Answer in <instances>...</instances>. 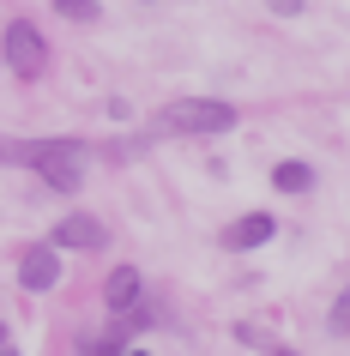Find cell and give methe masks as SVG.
Returning a JSON list of instances; mask_svg holds the SVG:
<instances>
[{
	"label": "cell",
	"mask_w": 350,
	"mask_h": 356,
	"mask_svg": "<svg viewBox=\"0 0 350 356\" xmlns=\"http://www.w3.org/2000/svg\"><path fill=\"white\" fill-rule=\"evenodd\" d=\"M85 139H0V163H31L55 193H79L85 188Z\"/></svg>",
	"instance_id": "cell-1"
},
{
	"label": "cell",
	"mask_w": 350,
	"mask_h": 356,
	"mask_svg": "<svg viewBox=\"0 0 350 356\" xmlns=\"http://www.w3.org/2000/svg\"><path fill=\"white\" fill-rule=\"evenodd\" d=\"M236 127V103L223 97H182L169 109L151 115V139H175V133H230Z\"/></svg>",
	"instance_id": "cell-2"
},
{
	"label": "cell",
	"mask_w": 350,
	"mask_h": 356,
	"mask_svg": "<svg viewBox=\"0 0 350 356\" xmlns=\"http://www.w3.org/2000/svg\"><path fill=\"white\" fill-rule=\"evenodd\" d=\"M0 60H6L19 79H37L42 67H49V42H42V31L31 19H13L6 37H0Z\"/></svg>",
	"instance_id": "cell-3"
},
{
	"label": "cell",
	"mask_w": 350,
	"mask_h": 356,
	"mask_svg": "<svg viewBox=\"0 0 350 356\" xmlns=\"http://www.w3.org/2000/svg\"><path fill=\"white\" fill-rule=\"evenodd\" d=\"M103 242H109V229L97 224L91 211H73V218H61L55 236H49V248H79V254H103Z\"/></svg>",
	"instance_id": "cell-4"
},
{
	"label": "cell",
	"mask_w": 350,
	"mask_h": 356,
	"mask_svg": "<svg viewBox=\"0 0 350 356\" xmlns=\"http://www.w3.org/2000/svg\"><path fill=\"white\" fill-rule=\"evenodd\" d=\"M19 284L24 290H55L61 284V248H49V242L31 248V254L19 260Z\"/></svg>",
	"instance_id": "cell-5"
},
{
	"label": "cell",
	"mask_w": 350,
	"mask_h": 356,
	"mask_svg": "<svg viewBox=\"0 0 350 356\" xmlns=\"http://www.w3.org/2000/svg\"><path fill=\"white\" fill-rule=\"evenodd\" d=\"M139 290H145V278H139L133 266H115V272H109V284H103V308L127 320L133 308H139Z\"/></svg>",
	"instance_id": "cell-6"
},
{
	"label": "cell",
	"mask_w": 350,
	"mask_h": 356,
	"mask_svg": "<svg viewBox=\"0 0 350 356\" xmlns=\"http://www.w3.org/2000/svg\"><path fill=\"white\" fill-rule=\"evenodd\" d=\"M272 218H266V211H248V218H236V224H230V229H223V236H218V242L223 248H230V254H248V248H260V242H272Z\"/></svg>",
	"instance_id": "cell-7"
},
{
	"label": "cell",
	"mask_w": 350,
	"mask_h": 356,
	"mask_svg": "<svg viewBox=\"0 0 350 356\" xmlns=\"http://www.w3.org/2000/svg\"><path fill=\"white\" fill-rule=\"evenodd\" d=\"M272 188H278V193H308V188H314V169L290 157V163H278V169H272Z\"/></svg>",
	"instance_id": "cell-8"
},
{
	"label": "cell",
	"mask_w": 350,
	"mask_h": 356,
	"mask_svg": "<svg viewBox=\"0 0 350 356\" xmlns=\"http://www.w3.org/2000/svg\"><path fill=\"white\" fill-rule=\"evenodd\" d=\"M55 13H61V19H73V24L103 19V6H97V0H55Z\"/></svg>",
	"instance_id": "cell-9"
},
{
	"label": "cell",
	"mask_w": 350,
	"mask_h": 356,
	"mask_svg": "<svg viewBox=\"0 0 350 356\" xmlns=\"http://www.w3.org/2000/svg\"><path fill=\"white\" fill-rule=\"evenodd\" d=\"M332 326H350V290L338 296V308H332Z\"/></svg>",
	"instance_id": "cell-10"
},
{
	"label": "cell",
	"mask_w": 350,
	"mask_h": 356,
	"mask_svg": "<svg viewBox=\"0 0 350 356\" xmlns=\"http://www.w3.org/2000/svg\"><path fill=\"white\" fill-rule=\"evenodd\" d=\"M266 6H272V13H290V19L302 13V0H266Z\"/></svg>",
	"instance_id": "cell-11"
},
{
	"label": "cell",
	"mask_w": 350,
	"mask_h": 356,
	"mask_svg": "<svg viewBox=\"0 0 350 356\" xmlns=\"http://www.w3.org/2000/svg\"><path fill=\"white\" fill-rule=\"evenodd\" d=\"M0 350H13V338H6V320H0Z\"/></svg>",
	"instance_id": "cell-12"
},
{
	"label": "cell",
	"mask_w": 350,
	"mask_h": 356,
	"mask_svg": "<svg viewBox=\"0 0 350 356\" xmlns=\"http://www.w3.org/2000/svg\"><path fill=\"white\" fill-rule=\"evenodd\" d=\"M272 356H296V350H272Z\"/></svg>",
	"instance_id": "cell-13"
},
{
	"label": "cell",
	"mask_w": 350,
	"mask_h": 356,
	"mask_svg": "<svg viewBox=\"0 0 350 356\" xmlns=\"http://www.w3.org/2000/svg\"><path fill=\"white\" fill-rule=\"evenodd\" d=\"M127 356H151V350H127Z\"/></svg>",
	"instance_id": "cell-14"
}]
</instances>
